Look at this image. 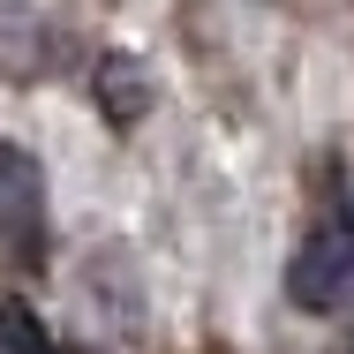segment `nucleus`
<instances>
[{"label":"nucleus","instance_id":"7ed1b4c3","mask_svg":"<svg viewBox=\"0 0 354 354\" xmlns=\"http://www.w3.org/2000/svg\"><path fill=\"white\" fill-rule=\"evenodd\" d=\"M91 91H98V106H106L113 129H136L143 113H151V75H143L136 53H106L98 75H91Z\"/></svg>","mask_w":354,"mask_h":354},{"label":"nucleus","instance_id":"20e7f679","mask_svg":"<svg viewBox=\"0 0 354 354\" xmlns=\"http://www.w3.org/2000/svg\"><path fill=\"white\" fill-rule=\"evenodd\" d=\"M0 354H53V332L30 301H0Z\"/></svg>","mask_w":354,"mask_h":354},{"label":"nucleus","instance_id":"f257e3e1","mask_svg":"<svg viewBox=\"0 0 354 354\" xmlns=\"http://www.w3.org/2000/svg\"><path fill=\"white\" fill-rule=\"evenodd\" d=\"M286 294H294L301 309H317V317L354 309V204L347 196L301 234V249H294V264H286Z\"/></svg>","mask_w":354,"mask_h":354},{"label":"nucleus","instance_id":"f03ea898","mask_svg":"<svg viewBox=\"0 0 354 354\" xmlns=\"http://www.w3.org/2000/svg\"><path fill=\"white\" fill-rule=\"evenodd\" d=\"M0 249L15 264L46 257V174L23 143H0Z\"/></svg>","mask_w":354,"mask_h":354}]
</instances>
